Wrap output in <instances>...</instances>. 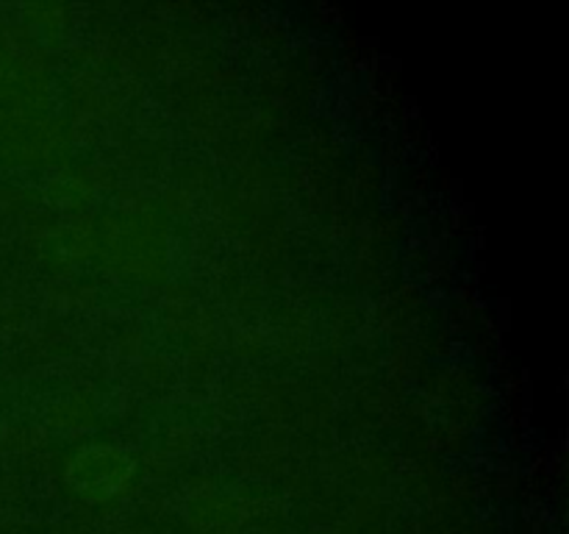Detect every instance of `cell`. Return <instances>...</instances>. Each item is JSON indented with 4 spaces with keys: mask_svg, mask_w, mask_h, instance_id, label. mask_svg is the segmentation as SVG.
<instances>
[{
    "mask_svg": "<svg viewBox=\"0 0 569 534\" xmlns=\"http://www.w3.org/2000/svg\"><path fill=\"white\" fill-rule=\"evenodd\" d=\"M70 484L89 498H111L122 493L133 476V459L117 445H89L70 462Z\"/></svg>",
    "mask_w": 569,
    "mask_h": 534,
    "instance_id": "cell-1",
    "label": "cell"
}]
</instances>
